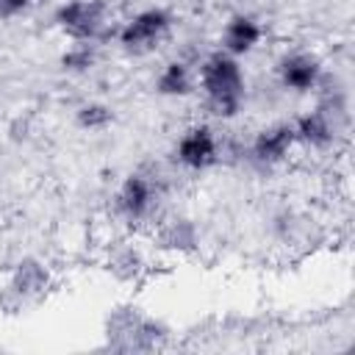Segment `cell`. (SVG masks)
Returning a JSON list of instances; mask_svg holds the SVG:
<instances>
[{"instance_id":"cell-1","label":"cell","mask_w":355,"mask_h":355,"mask_svg":"<svg viewBox=\"0 0 355 355\" xmlns=\"http://www.w3.org/2000/svg\"><path fill=\"white\" fill-rule=\"evenodd\" d=\"M197 86L205 97V108L216 119H236L247 100V78L241 61L225 50H214L197 67Z\"/></svg>"},{"instance_id":"cell-2","label":"cell","mask_w":355,"mask_h":355,"mask_svg":"<svg viewBox=\"0 0 355 355\" xmlns=\"http://www.w3.org/2000/svg\"><path fill=\"white\" fill-rule=\"evenodd\" d=\"M172 14L164 8V6H147L136 14H130L119 31H116V42L125 53H133V55H144V53H153L172 31Z\"/></svg>"},{"instance_id":"cell-3","label":"cell","mask_w":355,"mask_h":355,"mask_svg":"<svg viewBox=\"0 0 355 355\" xmlns=\"http://www.w3.org/2000/svg\"><path fill=\"white\" fill-rule=\"evenodd\" d=\"M53 22L69 42H97L108 28V6L105 0H61Z\"/></svg>"},{"instance_id":"cell-4","label":"cell","mask_w":355,"mask_h":355,"mask_svg":"<svg viewBox=\"0 0 355 355\" xmlns=\"http://www.w3.org/2000/svg\"><path fill=\"white\" fill-rule=\"evenodd\" d=\"M172 155L183 169L205 172L219 161V136L208 122H194L178 136Z\"/></svg>"},{"instance_id":"cell-5","label":"cell","mask_w":355,"mask_h":355,"mask_svg":"<svg viewBox=\"0 0 355 355\" xmlns=\"http://www.w3.org/2000/svg\"><path fill=\"white\" fill-rule=\"evenodd\" d=\"M277 80L291 94H311L322 86L324 67L313 53H305V50L286 53L277 61Z\"/></svg>"},{"instance_id":"cell-6","label":"cell","mask_w":355,"mask_h":355,"mask_svg":"<svg viewBox=\"0 0 355 355\" xmlns=\"http://www.w3.org/2000/svg\"><path fill=\"white\" fill-rule=\"evenodd\" d=\"M158 202L155 180L144 172H130L116 189V211L128 222H144L150 219L153 208Z\"/></svg>"},{"instance_id":"cell-7","label":"cell","mask_w":355,"mask_h":355,"mask_svg":"<svg viewBox=\"0 0 355 355\" xmlns=\"http://www.w3.org/2000/svg\"><path fill=\"white\" fill-rule=\"evenodd\" d=\"M297 139L291 122H272L261 128L250 141V158L258 166H280L294 153Z\"/></svg>"},{"instance_id":"cell-8","label":"cell","mask_w":355,"mask_h":355,"mask_svg":"<svg viewBox=\"0 0 355 355\" xmlns=\"http://www.w3.org/2000/svg\"><path fill=\"white\" fill-rule=\"evenodd\" d=\"M261 39H263V25H261V19L252 17V14L239 11V14H230V17L225 19L222 36H219V44H222L219 50H225V53L241 58V55L255 53L258 44H261Z\"/></svg>"},{"instance_id":"cell-9","label":"cell","mask_w":355,"mask_h":355,"mask_svg":"<svg viewBox=\"0 0 355 355\" xmlns=\"http://www.w3.org/2000/svg\"><path fill=\"white\" fill-rule=\"evenodd\" d=\"M291 128H294V139H297L300 147H308V150H327V147H333L336 119H333L330 108H324V105L300 114L291 122Z\"/></svg>"},{"instance_id":"cell-10","label":"cell","mask_w":355,"mask_h":355,"mask_svg":"<svg viewBox=\"0 0 355 355\" xmlns=\"http://www.w3.org/2000/svg\"><path fill=\"white\" fill-rule=\"evenodd\" d=\"M197 86V72L191 69V64H186L183 58H172L166 61L158 75H155V92L161 97H189Z\"/></svg>"},{"instance_id":"cell-11","label":"cell","mask_w":355,"mask_h":355,"mask_svg":"<svg viewBox=\"0 0 355 355\" xmlns=\"http://www.w3.org/2000/svg\"><path fill=\"white\" fill-rule=\"evenodd\" d=\"M58 64L69 75H86V72H92L97 67V47H94V42H72L58 55Z\"/></svg>"},{"instance_id":"cell-12","label":"cell","mask_w":355,"mask_h":355,"mask_svg":"<svg viewBox=\"0 0 355 355\" xmlns=\"http://www.w3.org/2000/svg\"><path fill=\"white\" fill-rule=\"evenodd\" d=\"M114 122V108L103 100H89V103H80L78 111H75V125L80 130H105L108 125Z\"/></svg>"},{"instance_id":"cell-13","label":"cell","mask_w":355,"mask_h":355,"mask_svg":"<svg viewBox=\"0 0 355 355\" xmlns=\"http://www.w3.org/2000/svg\"><path fill=\"white\" fill-rule=\"evenodd\" d=\"M14 283L19 291L25 294H33V291H42L47 286V269L36 261H25L17 266V275H14Z\"/></svg>"},{"instance_id":"cell-14","label":"cell","mask_w":355,"mask_h":355,"mask_svg":"<svg viewBox=\"0 0 355 355\" xmlns=\"http://www.w3.org/2000/svg\"><path fill=\"white\" fill-rule=\"evenodd\" d=\"M33 0H0V14L3 17H14V14H22Z\"/></svg>"}]
</instances>
